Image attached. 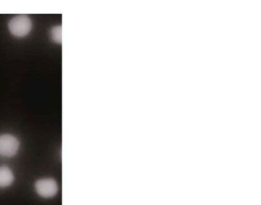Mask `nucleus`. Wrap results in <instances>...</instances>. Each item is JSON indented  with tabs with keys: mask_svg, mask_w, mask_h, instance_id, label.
Listing matches in <instances>:
<instances>
[{
	"mask_svg": "<svg viewBox=\"0 0 261 205\" xmlns=\"http://www.w3.org/2000/svg\"><path fill=\"white\" fill-rule=\"evenodd\" d=\"M32 21L25 15L13 17L9 22V29L15 36L23 37L28 35L32 29Z\"/></svg>",
	"mask_w": 261,
	"mask_h": 205,
	"instance_id": "1",
	"label": "nucleus"
},
{
	"mask_svg": "<svg viewBox=\"0 0 261 205\" xmlns=\"http://www.w3.org/2000/svg\"><path fill=\"white\" fill-rule=\"evenodd\" d=\"M19 141L17 138L10 134L0 136V156L12 157L17 153Z\"/></svg>",
	"mask_w": 261,
	"mask_h": 205,
	"instance_id": "2",
	"label": "nucleus"
},
{
	"mask_svg": "<svg viewBox=\"0 0 261 205\" xmlns=\"http://www.w3.org/2000/svg\"><path fill=\"white\" fill-rule=\"evenodd\" d=\"M36 192L44 198L54 197L58 193V185L54 179H39L35 185Z\"/></svg>",
	"mask_w": 261,
	"mask_h": 205,
	"instance_id": "3",
	"label": "nucleus"
},
{
	"mask_svg": "<svg viewBox=\"0 0 261 205\" xmlns=\"http://www.w3.org/2000/svg\"><path fill=\"white\" fill-rule=\"evenodd\" d=\"M14 181V175L10 168L7 166H0V188L10 186Z\"/></svg>",
	"mask_w": 261,
	"mask_h": 205,
	"instance_id": "4",
	"label": "nucleus"
},
{
	"mask_svg": "<svg viewBox=\"0 0 261 205\" xmlns=\"http://www.w3.org/2000/svg\"><path fill=\"white\" fill-rule=\"evenodd\" d=\"M51 38L56 42L62 43V27L56 26L51 29Z\"/></svg>",
	"mask_w": 261,
	"mask_h": 205,
	"instance_id": "5",
	"label": "nucleus"
}]
</instances>
